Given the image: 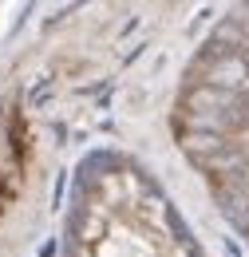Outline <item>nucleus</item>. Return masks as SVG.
I'll return each instance as SVG.
<instances>
[{
	"mask_svg": "<svg viewBox=\"0 0 249 257\" xmlns=\"http://www.w3.org/2000/svg\"><path fill=\"white\" fill-rule=\"evenodd\" d=\"M60 257H206L178 206L127 151L91 147L75 162L60 218Z\"/></svg>",
	"mask_w": 249,
	"mask_h": 257,
	"instance_id": "f257e3e1",
	"label": "nucleus"
}]
</instances>
